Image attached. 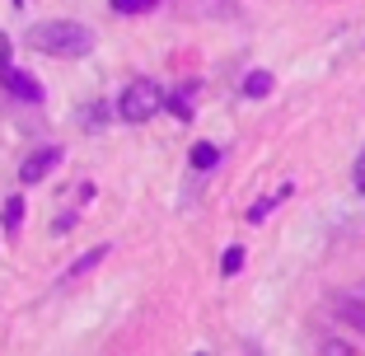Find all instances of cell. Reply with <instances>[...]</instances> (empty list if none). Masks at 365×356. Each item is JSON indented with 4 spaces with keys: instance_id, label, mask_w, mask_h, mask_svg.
<instances>
[{
    "instance_id": "7",
    "label": "cell",
    "mask_w": 365,
    "mask_h": 356,
    "mask_svg": "<svg viewBox=\"0 0 365 356\" xmlns=\"http://www.w3.org/2000/svg\"><path fill=\"white\" fill-rule=\"evenodd\" d=\"M215 164H220V146H211V141L192 146V169H215Z\"/></svg>"
},
{
    "instance_id": "13",
    "label": "cell",
    "mask_w": 365,
    "mask_h": 356,
    "mask_svg": "<svg viewBox=\"0 0 365 356\" xmlns=\"http://www.w3.org/2000/svg\"><path fill=\"white\" fill-rule=\"evenodd\" d=\"M169 108H173V118H182V122L192 118V108H187V94H178V98H169Z\"/></svg>"
},
{
    "instance_id": "9",
    "label": "cell",
    "mask_w": 365,
    "mask_h": 356,
    "mask_svg": "<svg viewBox=\"0 0 365 356\" xmlns=\"http://www.w3.org/2000/svg\"><path fill=\"white\" fill-rule=\"evenodd\" d=\"M337 314H342L346 324L365 328V300H337Z\"/></svg>"
},
{
    "instance_id": "5",
    "label": "cell",
    "mask_w": 365,
    "mask_h": 356,
    "mask_svg": "<svg viewBox=\"0 0 365 356\" xmlns=\"http://www.w3.org/2000/svg\"><path fill=\"white\" fill-rule=\"evenodd\" d=\"M286 197H290V183H281L277 193H267V197H262V202H253V206H248V220H253V225H262V220H267L272 211H277V206L286 202Z\"/></svg>"
},
{
    "instance_id": "6",
    "label": "cell",
    "mask_w": 365,
    "mask_h": 356,
    "mask_svg": "<svg viewBox=\"0 0 365 356\" xmlns=\"http://www.w3.org/2000/svg\"><path fill=\"white\" fill-rule=\"evenodd\" d=\"M272 94V71H248L244 76V98H267Z\"/></svg>"
},
{
    "instance_id": "1",
    "label": "cell",
    "mask_w": 365,
    "mask_h": 356,
    "mask_svg": "<svg viewBox=\"0 0 365 356\" xmlns=\"http://www.w3.org/2000/svg\"><path fill=\"white\" fill-rule=\"evenodd\" d=\"M29 47L47 56H85V52H94V33L76 19H47L29 29Z\"/></svg>"
},
{
    "instance_id": "11",
    "label": "cell",
    "mask_w": 365,
    "mask_h": 356,
    "mask_svg": "<svg viewBox=\"0 0 365 356\" xmlns=\"http://www.w3.org/2000/svg\"><path fill=\"white\" fill-rule=\"evenodd\" d=\"M160 0H113V10L118 14H145V10H155Z\"/></svg>"
},
{
    "instance_id": "2",
    "label": "cell",
    "mask_w": 365,
    "mask_h": 356,
    "mask_svg": "<svg viewBox=\"0 0 365 356\" xmlns=\"http://www.w3.org/2000/svg\"><path fill=\"white\" fill-rule=\"evenodd\" d=\"M164 108V89L155 80H131L118 98V118L122 122H150L155 113Z\"/></svg>"
},
{
    "instance_id": "14",
    "label": "cell",
    "mask_w": 365,
    "mask_h": 356,
    "mask_svg": "<svg viewBox=\"0 0 365 356\" xmlns=\"http://www.w3.org/2000/svg\"><path fill=\"white\" fill-rule=\"evenodd\" d=\"M351 183H356V193H365V151H361V160H356V169H351Z\"/></svg>"
},
{
    "instance_id": "12",
    "label": "cell",
    "mask_w": 365,
    "mask_h": 356,
    "mask_svg": "<svg viewBox=\"0 0 365 356\" xmlns=\"http://www.w3.org/2000/svg\"><path fill=\"white\" fill-rule=\"evenodd\" d=\"M5 225L10 230L24 225V197H10V202H5Z\"/></svg>"
},
{
    "instance_id": "3",
    "label": "cell",
    "mask_w": 365,
    "mask_h": 356,
    "mask_svg": "<svg viewBox=\"0 0 365 356\" xmlns=\"http://www.w3.org/2000/svg\"><path fill=\"white\" fill-rule=\"evenodd\" d=\"M0 85L10 89L14 98H24V103H43V85H38L29 71H19L14 61H0Z\"/></svg>"
},
{
    "instance_id": "8",
    "label": "cell",
    "mask_w": 365,
    "mask_h": 356,
    "mask_svg": "<svg viewBox=\"0 0 365 356\" xmlns=\"http://www.w3.org/2000/svg\"><path fill=\"white\" fill-rule=\"evenodd\" d=\"M103 258H108V244L89 248V253H85V258H80V263H76V268H71V272H66V277H85V272H94V268H98V263H103Z\"/></svg>"
},
{
    "instance_id": "10",
    "label": "cell",
    "mask_w": 365,
    "mask_h": 356,
    "mask_svg": "<svg viewBox=\"0 0 365 356\" xmlns=\"http://www.w3.org/2000/svg\"><path fill=\"white\" fill-rule=\"evenodd\" d=\"M244 258H248L244 248H239V244H230V248H225V258H220V272H225V277H235V272L244 268Z\"/></svg>"
},
{
    "instance_id": "4",
    "label": "cell",
    "mask_w": 365,
    "mask_h": 356,
    "mask_svg": "<svg viewBox=\"0 0 365 356\" xmlns=\"http://www.w3.org/2000/svg\"><path fill=\"white\" fill-rule=\"evenodd\" d=\"M56 164H61V146H43V151H33L29 160L19 164V183H43Z\"/></svg>"
}]
</instances>
